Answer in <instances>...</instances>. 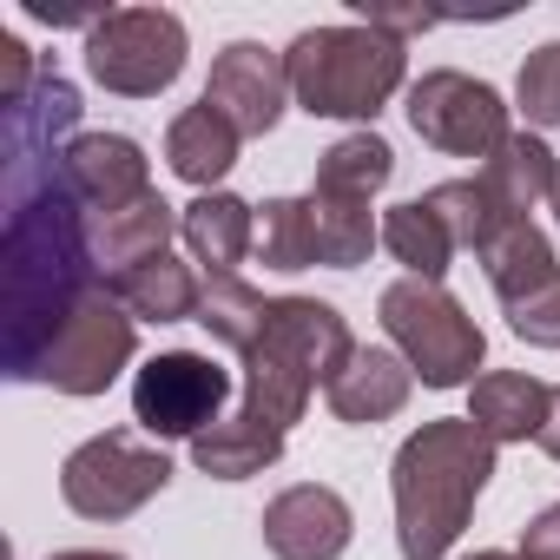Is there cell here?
I'll return each mask as SVG.
<instances>
[{
    "mask_svg": "<svg viewBox=\"0 0 560 560\" xmlns=\"http://www.w3.org/2000/svg\"><path fill=\"white\" fill-rule=\"evenodd\" d=\"M264 291H250L244 277H218V284H205V311H198V324L211 330V343H224V350H244L250 337H257V324H264Z\"/></svg>",
    "mask_w": 560,
    "mask_h": 560,
    "instance_id": "29",
    "label": "cell"
},
{
    "mask_svg": "<svg viewBox=\"0 0 560 560\" xmlns=\"http://www.w3.org/2000/svg\"><path fill=\"white\" fill-rule=\"evenodd\" d=\"M54 560H126V553H106V547H67V553H54Z\"/></svg>",
    "mask_w": 560,
    "mask_h": 560,
    "instance_id": "35",
    "label": "cell"
},
{
    "mask_svg": "<svg viewBox=\"0 0 560 560\" xmlns=\"http://www.w3.org/2000/svg\"><path fill=\"white\" fill-rule=\"evenodd\" d=\"M178 224H185V211L165 205L159 191H145V198H132V205L93 218V250H100V264H106V277H113V270L145 264V257H165V244L178 237Z\"/></svg>",
    "mask_w": 560,
    "mask_h": 560,
    "instance_id": "18",
    "label": "cell"
},
{
    "mask_svg": "<svg viewBox=\"0 0 560 560\" xmlns=\"http://www.w3.org/2000/svg\"><path fill=\"white\" fill-rule=\"evenodd\" d=\"M514 106L527 113V126H534V132L560 126V40H547V47H534V54L521 60Z\"/></svg>",
    "mask_w": 560,
    "mask_h": 560,
    "instance_id": "30",
    "label": "cell"
},
{
    "mask_svg": "<svg viewBox=\"0 0 560 560\" xmlns=\"http://www.w3.org/2000/svg\"><path fill=\"white\" fill-rule=\"evenodd\" d=\"M389 178H396V152H389V139H376V132H350V139H337V145L317 159V185H324V191L376 198Z\"/></svg>",
    "mask_w": 560,
    "mask_h": 560,
    "instance_id": "28",
    "label": "cell"
},
{
    "mask_svg": "<svg viewBox=\"0 0 560 560\" xmlns=\"http://www.w3.org/2000/svg\"><path fill=\"white\" fill-rule=\"evenodd\" d=\"M547 205H553V218H560V172H553V191H547Z\"/></svg>",
    "mask_w": 560,
    "mask_h": 560,
    "instance_id": "37",
    "label": "cell"
},
{
    "mask_svg": "<svg viewBox=\"0 0 560 560\" xmlns=\"http://www.w3.org/2000/svg\"><path fill=\"white\" fill-rule=\"evenodd\" d=\"M376 317H383L396 357L416 370V383H429V389H462L468 383L475 389L488 337L442 284H429V277H396L376 298Z\"/></svg>",
    "mask_w": 560,
    "mask_h": 560,
    "instance_id": "5",
    "label": "cell"
},
{
    "mask_svg": "<svg viewBox=\"0 0 560 560\" xmlns=\"http://www.w3.org/2000/svg\"><path fill=\"white\" fill-rule=\"evenodd\" d=\"M521 553H527V560H560V501L540 508V514L521 527Z\"/></svg>",
    "mask_w": 560,
    "mask_h": 560,
    "instance_id": "33",
    "label": "cell"
},
{
    "mask_svg": "<svg viewBox=\"0 0 560 560\" xmlns=\"http://www.w3.org/2000/svg\"><path fill=\"white\" fill-rule=\"evenodd\" d=\"M501 311H508V330H514L521 343H534V350H560V270L547 277V284L521 291L514 304H501Z\"/></svg>",
    "mask_w": 560,
    "mask_h": 560,
    "instance_id": "31",
    "label": "cell"
},
{
    "mask_svg": "<svg viewBox=\"0 0 560 560\" xmlns=\"http://www.w3.org/2000/svg\"><path fill=\"white\" fill-rule=\"evenodd\" d=\"M165 481H172L165 448H152L126 429H106V435L80 442L60 468V494L80 521H126L152 494H165Z\"/></svg>",
    "mask_w": 560,
    "mask_h": 560,
    "instance_id": "7",
    "label": "cell"
},
{
    "mask_svg": "<svg viewBox=\"0 0 560 560\" xmlns=\"http://www.w3.org/2000/svg\"><path fill=\"white\" fill-rule=\"evenodd\" d=\"M237 357H244V402L237 409L291 435V422L311 409L317 383L330 389L337 370L357 357V337H350L343 311L324 298H270L257 337Z\"/></svg>",
    "mask_w": 560,
    "mask_h": 560,
    "instance_id": "3",
    "label": "cell"
},
{
    "mask_svg": "<svg viewBox=\"0 0 560 560\" xmlns=\"http://www.w3.org/2000/svg\"><path fill=\"white\" fill-rule=\"evenodd\" d=\"M132 357H139V317L100 284V291L60 324V337L40 350V363H34L27 383H54L60 396H106L113 376H119Z\"/></svg>",
    "mask_w": 560,
    "mask_h": 560,
    "instance_id": "8",
    "label": "cell"
},
{
    "mask_svg": "<svg viewBox=\"0 0 560 560\" xmlns=\"http://www.w3.org/2000/svg\"><path fill=\"white\" fill-rule=\"evenodd\" d=\"M277 455H284V429H270L244 409H231L224 422H211L198 442H191V462L211 475V481H250L264 468H277Z\"/></svg>",
    "mask_w": 560,
    "mask_h": 560,
    "instance_id": "21",
    "label": "cell"
},
{
    "mask_svg": "<svg viewBox=\"0 0 560 560\" xmlns=\"http://www.w3.org/2000/svg\"><path fill=\"white\" fill-rule=\"evenodd\" d=\"M553 462H560V383H553V402H547V422H540V435H534Z\"/></svg>",
    "mask_w": 560,
    "mask_h": 560,
    "instance_id": "34",
    "label": "cell"
},
{
    "mask_svg": "<svg viewBox=\"0 0 560 560\" xmlns=\"http://www.w3.org/2000/svg\"><path fill=\"white\" fill-rule=\"evenodd\" d=\"M191 264L211 270V284L218 277H237V264L257 250V211L237 198V191H198L185 205V224H178Z\"/></svg>",
    "mask_w": 560,
    "mask_h": 560,
    "instance_id": "15",
    "label": "cell"
},
{
    "mask_svg": "<svg viewBox=\"0 0 560 560\" xmlns=\"http://www.w3.org/2000/svg\"><path fill=\"white\" fill-rule=\"evenodd\" d=\"M553 270H560V264H553V244H547V231H540L534 218L501 224V231H494V244L481 250V277L494 284V298H501V304H514L521 291L547 284Z\"/></svg>",
    "mask_w": 560,
    "mask_h": 560,
    "instance_id": "24",
    "label": "cell"
},
{
    "mask_svg": "<svg viewBox=\"0 0 560 560\" xmlns=\"http://www.w3.org/2000/svg\"><path fill=\"white\" fill-rule=\"evenodd\" d=\"M257 527H264V547L277 560H337L350 547V534H357V514H350V501L337 488L298 481L264 508Z\"/></svg>",
    "mask_w": 560,
    "mask_h": 560,
    "instance_id": "13",
    "label": "cell"
},
{
    "mask_svg": "<svg viewBox=\"0 0 560 560\" xmlns=\"http://www.w3.org/2000/svg\"><path fill=\"white\" fill-rule=\"evenodd\" d=\"M237 145H244V139L231 132V119L198 100V106H185V113L172 119V132H165V165H172L185 185L218 191V178L237 165Z\"/></svg>",
    "mask_w": 560,
    "mask_h": 560,
    "instance_id": "20",
    "label": "cell"
},
{
    "mask_svg": "<svg viewBox=\"0 0 560 560\" xmlns=\"http://www.w3.org/2000/svg\"><path fill=\"white\" fill-rule=\"evenodd\" d=\"M257 257H264V270H311V264H324L311 198H264V211H257Z\"/></svg>",
    "mask_w": 560,
    "mask_h": 560,
    "instance_id": "27",
    "label": "cell"
},
{
    "mask_svg": "<svg viewBox=\"0 0 560 560\" xmlns=\"http://www.w3.org/2000/svg\"><path fill=\"white\" fill-rule=\"evenodd\" d=\"M422 205L448 224V237H455V250H488L494 244V231L501 224H514L501 205H494V191L481 185V178H448V185H435V191H422Z\"/></svg>",
    "mask_w": 560,
    "mask_h": 560,
    "instance_id": "26",
    "label": "cell"
},
{
    "mask_svg": "<svg viewBox=\"0 0 560 560\" xmlns=\"http://www.w3.org/2000/svg\"><path fill=\"white\" fill-rule=\"evenodd\" d=\"M553 172H560V159H553V145H547L540 132H508V145H501L475 178L494 191V205H501L508 218H527V211L553 191Z\"/></svg>",
    "mask_w": 560,
    "mask_h": 560,
    "instance_id": "22",
    "label": "cell"
},
{
    "mask_svg": "<svg viewBox=\"0 0 560 560\" xmlns=\"http://www.w3.org/2000/svg\"><path fill=\"white\" fill-rule=\"evenodd\" d=\"M106 291H113L139 324H198V311H205L198 270L178 264L172 250H165V257H145V264H132V270H113Z\"/></svg>",
    "mask_w": 560,
    "mask_h": 560,
    "instance_id": "16",
    "label": "cell"
},
{
    "mask_svg": "<svg viewBox=\"0 0 560 560\" xmlns=\"http://www.w3.org/2000/svg\"><path fill=\"white\" fill-rule=\"evenodd\" d=\"M224 396H231V376H224L211 357H198V350H165V357H152V363L132 376V422H139L145 435H159V442H198L211 422H224V416H218Z\"/></svg>",
    "mask_w": 560,
    "mask_h": 560,
    "instance_id": "10",
    "label": "cell"
},
{
    "mask_svg": "<svg viewBox=\"0 0 560 560\" xmlns=\"http://www.w3.org/2000/svg\"><path fill=\"white\" fill-rule=\"evenodd\" d=\"M8 119V172H27L40 152H54V139H67L73 126H80V93H73V80H60V73H40V86L14 106V113H0ZM60 159V152H54Z\"/></svg>",
    "mask_w": 560,
    "mask_h": 560,
    "instance_id": "19",
    "label": "cell"
},
{
    "mask_svg": "<svg viewBox=\"0 0 560 560\" xmlns=\"http://www.w3.org/2000/svg\"><path fill=\"white\" fill-rule=\"evenodd\" d=\"M34 86H40V67L27 54V40L21 34H0V113H14Z\"/></svg>",
    "mask_w": 560,
    "mask_h": 560,
    "instance_id": "32",
    "label": "cell"
},
{
    "mask_svg": "<svg viewBox=\"0 0 560 560\" xmlns=\"http://www.w3.org/2000/svg\"><path fill=\"white\" fill-rule=\"evenodd\" d=\"M409 389H416V370H409L396 350H363V343H357V357L337 370V383L324 389V402H330L337 422L376 429V422H389V416L409 402Z\"/></svg>",
    "mask_w": 560,
    "mask_h": 560,
    "instance_id": "14",
    "label": "cell"
},
{
    "mask_svg": "<svg viewBox=\"0 0 560 560\" xmlns=\"http://www.w3.org/2000/svg\"><path fill=\"white\" fill-rule=\"evenodd\" d=\"M205 106L224 113L237 139H264V132H277V119H284V106H291L284 54H270V47H257V40H231V47L211 60Z\"/></svg>",
    "mask_w": 560,
    "mask_h": 560,
    "instance_id": "11",
    "label": "cell"
},
{
    "mask_svg": "<svg viewBox=\"0 0 560 560\" xmlns=\"http://www.w3.org/2000/svg\"><path fill=\"white\" fill-rule=\"evenodd\" d=\"M462 560H514V553H494V547H481V553H462Z\"/></svg>",
    "mask_w": 560,
    "mask_h": 560,
    "instance_id": "36",
    "label": "cell"
},
{
    "mask_svg": "<svg viewBox=\"0 0 560 560\" xmlns=\"http://www.w3.org/2000/svg\"><path fill=\"white\" fill-rule=\"evenodd\" d=\"M514 560H527V553H514Z\"/></svg>",
    "mask_w": 560,
    "mask_h": 560,
    "instance_id": "38",
    "label": "cell"
},
{
    "mask_svg": "<svg viewBox=\"0 0 560 560\" xmlns=\"http://www.w3.org/2000/svg\"><path fill=\"white\" fill-rule=\"evenodd\" d=\"M383 244H389V257H396L409 277H429V284H442V270H448V257H455L448 224H442L422 198L383 211Z\"/></svg>",
    "mask_w": 560,
    "mask_h": 560,
    "instance_id": "25",
    "label": "cell"
},
{
    "mask_svg": "<svg viewBox=\"0 0 560 560\" xmlns=\"http://www.w3.org/2000/svg\"><path fill=\"white\" fill-rule=\"evenodd\" d=\"M185 21L172 8H113L86 27V73L119 100H159L185 73Z\"/></svg>",
    "mask_w": 560,
    "mask_h": 560,
    "instance_id": "6",
    "label": "cell"
},
{
    "mask_svg": "<svg viewBox=\"0 0 560 560\" xmlns=\"http://www.w3.org/2000/svg\"><path fill=\"white\" fill-rule=\"evenodd\" d=\"M547 402H553V383H540V376H527V370H481L475 389H468V422L501 448V442L540 435Z\"/></svg>",
    "mask_w": 560,
    "mask_h": 560,
    "instance_id": "17",
    "label": "cell"
},
{
    "mask_svg": "<svg viewBox=\"0 0 560 560\" xmlns=\"http://www.w3.org/2000/svg\"><path fill=\"white\" fill-rule=\"evenodd\" d=\"M494 475V442L468 422V416H435L422 422L402 448H396V468H389V488H396V547L402 560H442L481 488Z\"/></svg>",
    "mask_w": 560,
    "mask_h": 560,
    "instance_id": "2",
    "label": "cell"
},
{
    "mask_svg": "<svg viewBox=\"0 0 560 560\" xmlns=\"http://www.w3.org/2000/svg\"><path fill=\"white\" fill-rule=\"evenodd\" d=\"M284 73H291V100L311 119H376L409 73V47L363 21L304 27L284 47Z\"/></svg>",
    "mask_w": 560,
    "mask_h": 560,
    "instance_id": "4",
    "label": "cell"
},
{
    "mask_svg": "<svg viewBox=\"0 0 560 560\" xmlns=\"http://www.w3.org/2000/svg\"><path fill=\"white\" fill-rule=\"evenodd\" d=\"M93 224L86 205L67 191V178L47 165L8 178V237H0V277H8V376L27 383L40 350L60 337V324L106 284L93 270Z\"/></svg>",
    "mask_w": 560,
    "mask_h": 560,
    "instance_id": "1",
    "label": "cell"
},
{
    "mask_svg": "<svg viewBox=\"0 0 560 560\" xmlns=\"http://www.w3.org/2000/svg\"><path fill=\"white\" fill-rule=\"evenodd\" d=\"M409 126L422 132V145L448 152V159H494L508 145V100L488 80H468L455 67H435L409 86Z\"/></svg>",
    "mask_w": 560,
    "mask_h": 560,
    "instance_id": "9",
    "label": "cell"
},
{
    "mask_svg": "<svg viewBox=\"0 0 560 560\" xmlns=\"http://www.w3.org/2000/svg\"><path fill=\"white\" fill-rule=\"evenodd\" d=\"M54 172L67 178V191L93 218H106V211H119V205H132V198L152 191V159L126 132H80V139H67L60 159H54Z\"/></svg>",
    "mask_w": 560,
    "mask_h": 560,
    "instance_id": "12",
    "label": "cell"
},
{
    "mask_svg": "<svg viewBox=\"0 0 560 560\" xmlns=\"http://www.w3.org/2000/svg\"><path fill=\"white\" fill-rule=\"evenodd\" d=\"M304 198H311V218H317V250H324V264H330V270H357V264H370V250L383 244V224H376L370 198L324 191V185H311Z\"/></svg>",
    "mask_w": 560,
    "mask_h": 560,
    "instance_id": "23",
    "label": "cell"
}]
</instances>
